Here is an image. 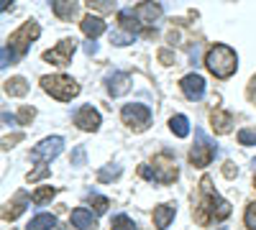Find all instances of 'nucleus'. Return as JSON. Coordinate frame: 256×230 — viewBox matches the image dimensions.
<instances>
[{"label": "nucleus", "instance_id": "obj_3", "mask_svg": "<svg viewBox=\"0 0 256 230\" xmlns=\"http://www.w3.org/2000/svg\"><path fill=\"white\" fill-rule=\"evenodd\" d=\"M41 87H44L52 97L62 100V102H67V100H72V97H77V95H80V85H77V82H74L72 77H67V74L41 77Z\"/></svg>", "mask_w": 256, "mask_h": 230}, {"label": "nucleus", "instance_id": "obj_10", "mask_svg": "<svg viewBox=\"0 0 256 230\" xmlns=\"http://www.w3.org/2000/svg\"><path fill=\"white\" fill-rule=\"evenodd\" d=\"M74 125L82 131H98L100 128V113L92 105H82L74 113Z\"/></svg>", "mask_w": 256, "mask_h": 230}, {"label": "nucleus", "instance_id": "obj_13", "mask_svg": "<svg viewBox=\"0 0 256 230\" xmlns=\"http://www.w3.org/2000/svg\"><path fill=\"white\" fill-rule=\"evenodd\" d=\"M105 82H108V92H110L113 97L126 95V92H128V87H131V77H128L126 72H113Z\"/></svg>", "mask_w": 256, "mask_h": 230}, {"label": "nucleus", "instance_id": "obj_30", "mask_svg": "<svg viewBox=\"0 0 256 230\" xmlns=\"http://www.w3.org/2000/svg\"><path fill=\"white\" fill-rule=\"evenodd\" d=\"M118 174H120L118 166H116V169H102V172H100V182H110V179H116Z\"/></svg>", "mask_w": 256, "mask_h": 230}, {"label": "nucleus", "instance_id": "obj_9", "mask_svg": "<svg viewBox=\"0 0 256 230\" xmlns=\"http://www.w3.org/2000/svg\"><path fill=\"white\" fill-rule=\"evenodd\" d=\"M74 49H77V41H74V38H64V41H59V46H56V49H52V51L44 54V59L52 61V64L64 67V64H70V59H72Z\"/></svg>", "mask_w": 256, "mask_h": 230}, {"label": "nucleus", "instance_id": "obj_18", "mask_svg": "<svg viewBox=\"0 0 256 230\" xmlns=\"http://www.w3.org/2000/svg\"><path fill=\"white\" fill-rule=\"evenodd\" d=\"M52 228H56V218H54L52 213H41V215H36V218L28 223L26 230H52Z\"/></svg>", "mask_w": 256, "mask_h": 230}, {"label": "nucleus", "instance_id": "obj_31", "mask_svg": "<svg viewBox=\"0 0 256 230\" xmlns=\"http://www.w3.org/2000/svg\"><path fill=\"white\" fill-rule=\"evenodd\" d=\"M84 164V149L80 146V149L74 151V159H72V166H82Z\"/></svg>", "mask_w": 256, "mask_h": 230}, {"label": "nucleus", "instance_id": "obj_5", "mask_svg": "<svg viewBox=\"0 0 256 230\" xmlns=\"http://www.w3.org/2000/svg\"><path fill=\"white\" fill-rule=\"evenodd\" d=\"M216 154H218L216 143H212V141L198 128V131H195V146L190 149V161L202 169V166H208L212 159H216Z\"/></svg>", "mask_w": 256, "mask_h": 230}, {"label": "nucleus", "instance_id": "obj_20", "mask_svg": "<svg viewBox=\"0 0 256 230\" xmlns=\"http://www.w3.org/2000/svg\"><path fill=\"white\" fill-rule=\"evenodd\" d=\"M10 207H13V210H6V220H16L20 213L26 210V207H28V195H26V192H18Z\"/></svg>", "mask_w": 256, "mask_h": 230}, {"label": "nucleus", "instance_id": "obj_34", "mask_svg": "<svg viewBox=\"0 0 256 230\" xmlns=\"http://www.w3.org/2000/svg\"><path fill=\"white\" fill-rule=\"evenodd\" d=\"M220 230H228V228H220Z\"/></svg>", "mask_w": 256, "mask_h": 230}, {"label": "nucleus", "instance_id": "obj_17", "mask_svg": "<svg viewBox=\"0 0 256 230\" xmlns=\"http://www.w3.org/2000/svg\"><path fill=\"white\" fill-rule=\"evenodd\" d=\"M118 20H120V26L126 28V33L136 36V33L141 31V20L136 18L134 10H120V13H118Z\"/></svg>", "mask_w": 256, "mask_h": 230}, {"label": "nucleus", "instance_id": "obj_22", "mask_svg": "<svg viewBox=\"0 0 256 230\" xmlns=\"http://www.w3.org/2000/svg\"><path fill=\"white\" fill-rule=\"evenodd\" d=\"M6 92L13 95V97H24L28 92V85H26V79L24 77H13L10 82H6Z\"/></svg>", "mask_w": 256, "mask_h": 230}, {"label": "nucleus", "instance_id": "obj_27", "mask_svg": "<svg viewBox=\"0 0 256 230\" xmlns=\"http://www.w3.org/2000/svg\"><path fill=\"white\" fill-rule=\"evenodd\" d=\"M244 223H246V228H248V230H256V202H251V205L246 207Z\"/></svg>", "mask_w": 256, "mask_h": 230}, {"label": "nucleus", "instance_id": "obj_15", "mask_svg": "<svg viewBox=\"0 0 256 230\" xmlns=\"http://www.w3.org/2000/svg\"><path fill=\"white\" fill-rule=\"evenodd\" d=\"M72 225L77 230H95L98 228V220L90 210H84V207H77V210H72Z\"/></svg>", "mask_w": 256, "mask_h": 230}, {"label": "nucleus", "instance_id": "obj_32", "mask_svg": "<svg viewBox=\"0 0 256 230\" xmlns=\"http://www.w3.org/2000/svg\"><path fill=\"white\" fill-rule=\"evenodd\" d=\"M84 51H88V54H98V44H95V41H88V46H84Z\"/></svg>", "mask_w": 256, "mask_h": 230}, {"label": "nucleus", "instance_id": "obj_7", "mask_svg": "<svg viewBox=\"0 0 256 230\" xmlns=\"http://www.w3.org/2000/svg\"><path fill=\"white\" fill-rule=\"evenodd\" d=\"M120 118H123L126 125H131L134 131H144L148 125V120H152V110L146 105H141V102H131V105H123Z\"/></svg>", "mask_w": 256, "mask_h": 230}, {"label": "nucleus", "instance_id": "obj_33", "mask_svg": "<svg viewBox=\"0 0 256 230\" xmlns=\"http://www.w3.org/2000/svg\"><path fill=\"white\" fill-rule=\"evenodd\" d=\"M223 172H226V177H233V174H236V169H233V164H226V169H223Z\"/></svg>", "mask_w": 256, "mask_h": 230}, {"label": "nucleus", "instance_id": "obj_16", "mask_svg": "<svg viewBox=\"0 0 256 230\" xmlns=\"http://www.w3.org/2000/svg\"><path fill=\"white\" fill-rule=\"evenodd\" d=\"M82 31L95 41L100 33H105V20H102L100 15H84V18H82Z\"/></svg>", "mask_w": 256, "mask_h": 230}, {"label": "nucleus", "instance_id": "obj_4", "mask_svg": "<svg viewBox=\"0 0 256 230\" xmlns=\"http://www.w3.org/2000/svg\"><path fill=\"white\" fill-rule=\"evenodd\" d=\"M38 33H41V28H38L36 20H26V23H24V26H20V28L8 38V44H6V46L13 51V56H16V59H20V56H24V54L28 51L31 41H34V38H38Z\"/></svg>", "mask_w": 256, "mask_h": 230}, {"label": "nucleus", "instance_id": "obj_14", "mask_svg": "<svg viewBox=\"0 0 256 230\" xmlns=\"http://www.w3.org/2000/svg\"><path fill=\"white\" fill-rule=\"evenodd\" d=\"M134 13H136V18L141 20V23L154 26V20L162 15V5H156V3H141V5L134 8Z\"/></svg>", "mask_w": 256, "mask_h": 230}, {"label": "nucleus", "instance_id": "obj_6", "mask_svg": "<svg viewBox=\"0 0 256 230\" xmlns=\"http://www.w3.org/2000/svg\"><path fill=\"white\" fill-rule=\"evenodd\" d=\"M62 149H64V138L62 136H49V138H44L36 149L31 151V161H36V164H49L52 159H56L59 154H62Z\"/></svg>", "mask_w": 256, "mask_h": 230}, {"label": "nucleus", "instance_id": "obj_29", "mask_svg": "<svg viewBox=\"0 0 256 230\" xmlns=\"http://www.w3.org/2000/svg\"><path fill=\"white\" fill-rule=\"evenodd\" d=\"M90 202L95 205V213H108V207H110L108 197H100V195H90Z\"/></svg>", "mask_w": 256, "mask_h": 230}, {"label": "nucleus", "instance_id": "obj_11", "mask_svg": "<svg viewBox=\"0 0 256 230\" xmlns=\"http://www.w3.org/2000/svg\"><path fill=\"white\" fill-rule=\"evenodd\" d=\"M180 87H182V92H184L190 100H202V97H205V79H202L200 74H187V77H182Z\"/></svg>", "mask_w": 256, "mask_h": 230}, {"label": "nucleus", "instance_id": "obj_24", "mask_svg": "<svg viewBox=\"0 0 256 230\" xmlns=\"http://www.w3.org/2000/svg\"><path fill=\"white\" fill-rule=\"evenodd\" d=\"M110 228H113V230H136V223L128 218V215H116V218L110 220Z\"/></svg>", "mask_w": 256, "mask_h": 230}, {"label": "nucleus", "instance_id": "obj_1", "mask_svg": "<svg viewBox=\"0 0 256 230\" xmlns=\"http://www.w3.org/2000/svg\"><path fill=\"white\" fill-rule=\"evenodd\" d=\"M205 67L210 69V74H216L218 79H228L238 67V56L230 46L226 44H216L208 54H205Z\"/></svg>", "mask_w": 256, "mask_h": 230}, {"label": "nucleus", "instance_id": "obj_25", "mask_svg": "<svg viewBox=\"0 0 256 230\" xmlns=\"http://www.w3.org/2000/svg\"><path fill=\"white\" fill-rule=\"evenodd\" d=\"M238 143L241 146H256V128H241L238 131Z\"/></svg>", "mask_w": 256, "mask_h": 230}, {"label": "nucleus", "instance_id": "obj_8", "mask_svg": "<svg viewBox=\"0 0 256 230\" xmlns=\"http://www.w3.org/2000/svg\"><path fill=\"white\" fill-rule=\"evenodd\" d=\"M166 159H156L154 161V169L148 166H141V177L144 179H152V182H159V184H169L174 177H177V166L174 164H164Z\"/></svg>", "mask_w": 256, "mask_h": 230}, {"label": "nucleus", "instance_id": "obj_28", "mask_svg": "<svg viewBox=\"0 0 256 230\" xmlns=\"http://www.w3.org/2000/svg\"><path fill=\"white\" fill-rule=\"evenodd\" d=\"M134 38H136V36H131V33H120V31H113V33H110V41H113L116 46H126V44H131Z\"/></svg>", "mask_w": 256, "mask_h": 230}, {"label": "nucleus", "instance_id": "obj_19", "mask_svg": "<svg viewBox=\"0 0 256 230\" xmlns=\"http://www.w3.org/2000/svg\"><path fill=\"white\" fill-rule=\"evenodd\" d=\"M169 128H172V133L177 138H187L190 136V120L184 115H172L169 118Z\"/></svg>", "mask_w": 256, "mask_h": 230}, {"label": "nucleus", "instance_id": "obj_12", "mask_svg": "<svg viewBox=\"0 0 256 230\" xmlns=\"http://www.w3.org/2000/svg\"><path fill=\"white\" fill-rule=\"evenodd\" d=\"M174 215H177V205L174 202L159 205L156 210H154V225H156V230H166L169 223L174 220Z\"/></svg>", "mask_w": 256, "mask_h": 230}, {"label": "nucleus", "instance_id": "obj_26", "mask_svg": "<svg viewBox=\"0 0 256 230\" xmlns=\"http://www.w3.org/2000/svg\"><path fill=\"white\" fill-rule=\"evenodd\" d=\"M54 195H56V190H54V187H44V190H38V192H36L31 200H34L36 205H44V202H46V200H52Z\"/></svg>", "mask_w": 256, "mask_h": 230}, {"label": "nucleus", "instance_id": "obj_2", "mask_svg": "<svg viewBox=\"0 0 256 230\" xmlns=\"http://www.w3.org/2000/svg\"><path fill=\"white\" fill-rule=\"evenodd\" d=\"M230 215V205L218 195L212 192L210 179H202V202H200V223L208 220H226Z\"/></svg>", "mask_w": 256, "mask_h": 230}, {"label": "nucleus", "instance_id": "obj_23", "mask_svg": "<svg viewBox=\"0 0 256 230\" xmlns=\"http://www.w3.org/2000/svg\"><path fill=\"white\" fill-rule=\"evenodd\" d=\"M212 123L218 125V131H220V133H228V131H230V123H233V115H230V113H220V110H216V113H212Z\"/></svg>", "mask_w": 256, "mask_h": 230}, {"label": "nucleus", "instance_id": "obj_35", "mask_svg": "<svg viewBox=\"0 0 256 230\" xmlns=\"http://www.w3.org/2000/svg\"><path fill=\"white\" fill-rule=\"evenodd\" d=\"M254 97H256V95H254Z\"/></svg>", "mask_w": 256, "mask_h": 230}, {"label": "nucleus", "instance_id": "obj_21", "mask_svg": "<svg viewBox=\"0 0 256 230\" xmlns=\"http://www.w3.org/2000/svg\"><path fill=\"white\" fill-rule=\"evenodd\" d=\"M52 10L64 18V20H70L74 13H77V3H67V0H56V3H52Z\"/></svg>", "mask_w": 256, "mask_h": 230}]
</instances>
